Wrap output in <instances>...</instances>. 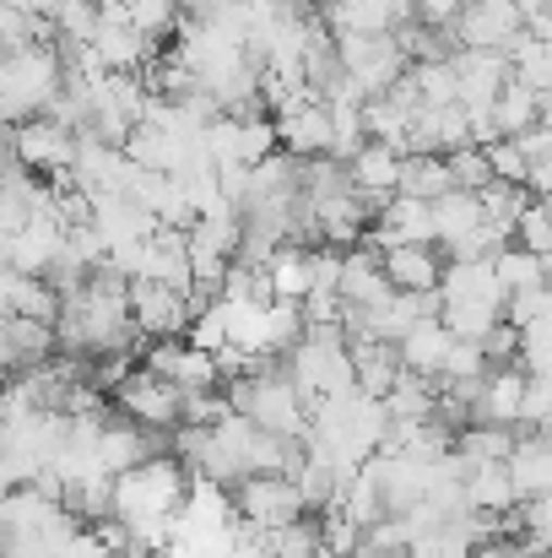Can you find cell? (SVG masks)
<instances>
[{
    "label": "cell",
    "instance_id": "32",
    "mask_svg": "<svg viewBox=\"0 0 552 558\" xmlns=\"http://www.w3.org/2000/svg\"><path fill=\"white\" fill-rule=\"evenodd\" d=\"M499 320H504V304H444V326L461 342H482Z\"/></svg>",
    "mask_w": 552,
    "mask_h": 558
},
{
    "label": "cell",
    "instance_id": "38",
    "mask_svg": "<svg viewBox=\"0 0 552 558\" xmlns=\"http://www.w3.org/2000/svg\"><path fill=\"white\" fill-rule=\"evenodd\" d=\"M515 239H520L526 250H537V255H552V211L542 201L526 206V217L515 222Z\"/></svg>",
    "mask_w": 552,
    "mask_h": 558
},
{
    "label": "cell",
    "instance_id": "42",
    "mask_svg": "<svg viewBox=\"0 0 552 558\" xmlns=\"http://www.w3.org/2000/svg\"><path fill=\"white\" fill-rule=\"evenodd\" d=\"M477 558H537V554H531V543H526V537H515V532H510V537L482 543V548H477Z\"/></svg>",
    "mask_w": 552,
    "mask_h": 558
},
{
    "label": "cell",
    "instance_id": "34",
    "mask_svg": "<svg viewBox=\"0 0 552 558\" xmlns=\"http://www.w3.org/2000/svg\"><path fill=\"white\" fill-rule=\"evenodd\" d=\"M390 554H412V526H406V515H384V521H373L364 532L358 558H390Z\"/></svg>",
    "mask_w": 552,
    "mask_h": 558
},
{
    "label": "cell",
    "instance_id": "14",
    "mask_svg": "<svg viewBox=\"0 0 552 558\" xmlns=\"http://www.w3.org/2000/svg\"><path fill=\"white\" fill-rule=\"evenodd\" d=\"M136 277H152V282H174V288H195V260H189V228H158L147 244H142V271Z\"/></svg>",
    "mask_w": 552,
    "mask_h": 558
},
{
    "label": "cell",
    "instance_id": "20",
    "mask_svg": "<svg viewBox=\"0 0 552 558\" xmlns=\"http://www.w3.org/2000/svg\"><path fill=\"white\" fill-rule=\"evenodd\" d=\"M510 472H515L520 499L552 494V434H542V428L520 434V445H515V456H510Z\"/></svg>",
    "mask_w": 552,
    "mask_h": 558
},
{
    "label": "cell",
    "instance_id": "3",
    "mask_svg": "<svg viewBox=\"0 0 552 558\" xmlns=\"http://www.w3.org/2000/svg\"><path fill=\"white\" fill-rule=\"evenodd\" d=\"M76 153H82V131L60 125L54 114H33L22 125H11V158L22 169H33L38 180H60L76 169Z\"/></svg>",
    "mask_w": 552,
    "mask_h": 558
},
{
    "label": "cell",
    "instance_id": "11",
    "mask_svg": "<svg viewBox=\"0 0 552 558\" xmlns=\"http://www.w3.org/2000/svg\"><path fill=\"white\" fill-rule=\"evenodd\" d=\"M0 304H5V315H33V320H54V326H60L65 293H60L54 277L5 266V277H0Z\"/></svg>",
    "mask_w": 552,
    "mask_h": 558
},
{
    "label": "cell",
    "instance_id": "40",
    "mask_svg": "<svg viewBox=\"0 0 552 558\" xmlns=\"http://www.w3.org/2000/svg\"><path fill=\"white\" fill-rule=\"evenodd\" d=\"M482 353H488V364H520V326L515 320H499L482 337Z\"/></svg>",
    "mask_w": 552,
    "mask_h": 558
},
{
    "label": "cell",
    "instance_id": "29",
    "mask_svg": "<svg viewBox=\"0 0 552 558\" xmlns=\"http://www.w3.org/2000/svg\"><path fill=\"white\" fill-rule=\"evenodd\" d=\"M412 87L422 93V104H461V76H455V60H417L412 71Z\"/></svg>",
    "mask_w": 552,
    "mask_h": 558
},
{
    "label": "cell",
    "instance_id": "36",
    "mask_svg": "<svg viewBox=\"0 0 552 558\" xmlns=\"http://www.w3.org/2000/svg\"><path fill=\"white\" fill-rule=\"evenodd\" d=\"M520 364L531 374H552V310L542 320L520 326Z\"/></svg>",
    "mask_w": 552,
    "mask_h": 558
},
{
    "label": "cell",
    "instance_id": "44",
    "mask_svg": "<svg viewBox=\"0 0 552 558\" xmlns=\"http://www.w3.org/2000/svg\"><path fill=\"white\" fill-rule=\"evenodd\" d=\"M390 558H412V554H390Z\"/></svg>",
    "mask_w": 552,
    "mask_h": 558
},
{
    "label": "cell",
    "instance_id": "21",
    "mask_svg": "<svg viewBox=\"0 0 552 558\" xmlns=\"http://www.w3.org/2000/svg\"><path fill=\"white\" fill-rule=\"evenodd\" d=\"M384 407H390L395 423H428V417H439V379L433 374H417V369H401V379L384 396Z\"/></svg>",
    "mask_w": 552,
    "mask_h": 558
},
{
    "label": "cell",
    "instance_id": "5",
    "mask_svg": "<svg viewBox=\"0 0 552 558\" xmlns=\"http://www.w3.org/2000/svg\"><path fill=\"white\" fill-rule=\"evenodd\" d=\"M271 120H277V136H282V153H287V158L309 163V158L336 153V114H331V104H326L315 87L298 93L293 104H282Z\"/></svg>",
    "mask_w": 552,
    "mask_h": 558
},
{
    "label": "cell",
    "instance_id": "8",
    "mask_svg": "<svg viewBox=\"0 0 552 558\" xmlns=\"http://www.w3.org/2000/svg\"><path fill=\"white\" fill-rule=\"evenodd\" d=\"M114 407L120 417H136L147 428H174L184 423V390L158 369H131L114 390Z\"/></svg>",
    "mask_w": 552,
    "mask_h": 558
},
{
    "label": "cell",
    "instance_id": "23",
    "mask_svg": "<svg viewBox=\"0 0 552 558\" xmlns=\"http://www.w3.org/2000/svg\"><path fill=\"white\" fill-rule=\"evenodd\" d=\"M493 271H499V282H504L510 293L548 288L552 282V255H537V250H526V244L515 239V244H504V250L493 255Z\"/></svg>",
    "mask_w": 552,
    "mask_h": 558
},
{
    "label": "cell",
    "instance_id": "10",
    "mask_svg": "<svg viewBox=\"0 0 552 558\" xmlns=\"http://www.w3.org/2000/svg\"><path fill=\"white\" fill-rule=\"evenodd\" d=\"M60 353V326L54 320H33V315H5V331H0V359L5 369L22 374L44 359Z\"/></svg>",
    "mask_w": 552,
    "mask_h": 558
},
{
    "label": "cell",
    "instance_id": "31",
    "mask_svg": "<svg viewBox=\"0 0 552 558\" xmlns=\"http://www.w3.org/2000/svg\"><path fill=\"white\" fill-rule=\"evenodd\" d=\"M482 195V211H488V222H504V228H515L520 217H526V206L537 201L526 185H510V180H488V185L477 190Z\"/></svg>",
    "mask_w": 552,
    "mask_h": 558
},
{
    "label": "cell",
    "instance_id": "9",
    "mask_svg": "<svg viewBox=\"0 0 552 558\" xmlns=\"http://www.w3.org/2000/svg\"><path fill=\"white\" fill-rule=\"evenodd\" d=\"M93 49H98V60H103L109 71H142V65L158 54V44L131 22V5H125V0H103V22H98Z\"/></svg>",
    "mask_w": 552,
    "mask_h": 558
},
{
    "label": "cell",
    "instance_id": "15",
    "mask_svg": "<svg viewBox=\"0 0 552 558\" xmlns=\"http://www.w3.org/2000/svg\"><path fill=\"white\" fill-rule=\"evenodd\" d=\"M347 174H353V185L364 190L373 206H384L390 195H401L406 153H401V147H390V142H368L364 153H353V158H347Z\"/></svg>",
    "mask_w": 552,
    "mask_h": 558
},
{
    "label": "cell",
    "instance_id": "1",
    "mask_svg": "<svg viewBox=\"0 0 552 558\" xmlns=\"http://www.w3.org/2000/svg\"><path fill=\"white\" fill-rule=\"evenodd\" d=\"M184 499H189V477H184V466L174 456H152V461H142V466L114 477V515L131 521L147 548H169L174 543Z\"/></svg>",
    "mask_w": 552,
    "mask_h": 558
},
{
    "label": "cell",
    "instance_id": "30",
    "mask_svg": "<svg viewBox=\"0 0 552 558\" xmlns=\"http://www.w3.org/2000/svg\"><path fill=\"white\" fill-rule=\"evenodd\" d=\"M98 22H103V5L98 0H60L54 11V44H93L98 38Z\"/></svg>",
    "mask_w": 552,
    "mask_h": 558
},
{
    "label": "cell",
    "instance_id": "27",
    "mask_svg": "<svg viewBox=\"0 0 552 558\" xmlns=\"http://www.w3.org/2000/svg\"><path fill=\"white\" fill-rule=\"evenodd\" d=\"M510 60H515V82H526V87H537L542 98H552V38L548 33L515 38Z\"/></svg>",
    "mask_w": 552,
    "mask_h": 558
},
{
    "label": "cell",
    "instance_id": "19",
    "mask_svg": "<svg viewBox=\"0 0 552 558\" xmlns=\"http://www.w3.org/2000/svg\"><path fill=\"white\" fill-rule=\"evenodd\" d=\"M466 499H471V510H488V515H510L515 505H526L510 461H477L466 477Z\"/></svg>",
    "mask_w": 552,
    "mask_h": 558
},
{
    "label": "cell",
    "instance_id": "26",
    "mask_svg": "<svg viewBox=\"0 0 552 558\" xmlns=\"http://www.w3.org/2000/svg\"><path fill=\"white\" fill-rule=\"evenodd\" d=\"M455 190L450 174V158L444 153H406V174H401V195H422V201H439Z\"/></svg>",
    "mask_w": 552,
    "mask_h": 558
},
{
    "label": "cell",
    "instance_id": "12",
    "mask_svg": "<svg viewBox=\"0 0 552 558\" xmlns=\"http://www.w3.org/2000/svg\"><path fill=\"white\" fill-rule=\"evenodd\" d=\"M152 456H163V428H147V423H136V417L103 423V434H98V461H103L114 477L131 472V466H142V461H152Z\"/></svg>",
    "mask_w": 552,
    "mask_h": 558
},
{
    "label": "cell",
    "instance_id": "16",
    "mask_svg": "<svg viewBox=\"0 0 552 558\" xmlns=\"http://www.w3.org/2000/svg\"><path fill=\"white\" fill-rule=\"evenodd\" d=\"M439 293L444 304H504L510 310V288L499 282L493 260H444Z\"/></svg>",
    "mask_w": 552,
    "mask_h": 558
},
{
    "label": "cell",
    "instance_id": "17",
    "mask_svg": "<svg viewBox=\"0 0 552 558\" xmlns=\"http://www.w3.org/2000/svg\"><path fill=\"white\" fill-rule=\"evenodd\" d=\"M455 342H461V337L444 326V315H428V320H417L395 348H401V364H406V369L433 374V379H439L444 364H450V353H455Z\"/></svg>",
    "mask_w": 552,
    "mask_h": 558
},
{
    "label": "cell",
    "instance_id": "2",
    "mask_svg": "<svg viewBox=\"0 0 552 558\" xmlns=\"http://www.w3.org/2000/svg\"><path fill=\"white\" fill-rule=\"evenodd\" d=\"M65 93V54L60 44H22V49H5L0 54V109L11 125L33 120V114H49V104Z\"/></svg>",
    "mask_w": 552,
    "mask_h": 558
},
{
    "label": "cell",
    "instance_id": "22",
    "mask_svg": "<svg viewBox=\"0 0 552 558\" xmlns=\"http://www.w3.org/2000/svg\"><path fill=\"white\" fill-rule=\"evenodd\" d=\"M271 288H277V299H309V288H315V250H304L298 239H287L277 255H271Z\"/></svg>",
    "mask_w": 552,
    "mask_h": 558
},
{
    "label": "cell",
    "instance_id": "33",
    "mask_svg": "<svg viewBox=\"0 0 552 558\" xmlns=\"http://www.w3.org/2000/svg\"><path fill=\"white\" fill-rule=\"evenodd\" d=\"M315 554H326V526H315L309 515L271 532V558H315Z\"/></svg>",
    "mask_w": 552,
    "mask_h": 558
},
{
    "label": "cell",
    "instance_id": "41",
    "mask_svg": "<svg viewBox=\"0 0 552 558\" xmlns=\"http://www.w3.org/2000/svg\"><path fill=\"white\" fill-rule=\"evenodd\" d=\"M552 310V288H526V293H510V310H504V320H515V326H531V320H542Z\"/></svg>",
    "mask_w": 552,
    "mask_h": 558
},
{
    "label": "cell",
    "instance_id": "35",
    "mask_svg": "<svg viewBox=\"0 0 552 558\" xmlns=\"http://www.w3.org/2000/svg\"><path fill=\"white\" fill-rule=\"evenodd\" d=\"M488 163H493V180H510V185H526L531 180V158L515 136H499L488 142Z\"/></svg>",
    "mask_w": 552,
    "mask_h": 558
},
{
    "label": "cell",
    "instance_id": "18",
    "mask_svg": "<svg viewBox=\"0 0 552 558\" xmlns=\"http://www.w3.org/2000/svg\"><path fill=\"white\" fill-rule=\"evenodd\" d=\"M384 271L401 293H439V282H444V260L433 244H390Z\"/></svg>",
    "mask_w": 552,
    "mask_h": 558
},
{
    "label": "cell",
    "instance_id": "43",
    "mask_svg": "<svg viewBox=\"0 0 552 558\" xmlns=\"http://www.w3.org/2000/svg\"><path fill=\"white\" fill-rule=\"evenodd\" d=\"M461 5H466V0H417V16L433 22V27H450V22L461 16Z\"/></svg>",
    "mask_w": 552,
    "mask_h": 558
},
{
    "label": "cell",
    "instance_id": "13",
    "mask_svg": "<svg viewBox=\"0 0 552 558\" xmlns=\"http://www.w3.org/2000/svg\"><path fill=\"white\" fill-rule=\"evenodd\" d=\"M526 385H531L526 364H493L488 379H482V396H477V423H510V428H520Z\"/></svg>",
    "mask_w": 552,
    "mask_h": 558
},
{
    "label": "cell",
    "instance_id": "7",
    "mask_svg": "<svg viewBox=\"0 0 552 558\" xmlns=\"http://www.w3.org/2000/svg\"><path fill=\"white\" fill-rule=\"evenodd\" d=\"M195 288H174V282H152V277H131V315L147 331V342L163 337H189L195 326Z\"/></svg>",
    "mask_w": 552,
    "mask_h": 558
},
{
    "label": "cell",
    "instance_id": "25",
    "mask_svg": "<svg viewBox=\"0 0 552 558\" xmlns=\"http://www.w3.org/2000/svg\"><path fill=\"white\" fill-rule=\"evenodd\" d=\"M542 114H548V98H542L537 87H526V82H515V76H510V87H504V93H499V104H493L499 131H504V136H526L531 125H542Z\"/></svg>",
    "mask_w": 552,
    "mask_h": 558
},
{
    "label": "cell",
    "instance_id": "39",
    "mask_svg": "<svg viewBox=\"0 0 552 558\" xmlns=\"http://www.w3.org/2000/svg\"><path fill=\"white\" fill-rule=\"evenodd\" d=\"M552 423V374H531L526 385V412H520V428H548Z\"/></svg>",
    "mask_w": 552,
    "mask_h": 558
},
{
    "label": "cell",
    "instance_id": "37",
    "mask_svg": "<svg viewBox=\"0 0 552 558\" xmlns=\"http://www.w3.org/2000/svg\"><path fill=\"white\" fill-rule=\"evenodd\" d=\"M450 158V174L461 190H482L493 180V163H488V147H461V153H444Z\"/></svg>",
    "mask_w": 552,
    "mask_h": 558
},
{
    "label": "cell",
    "instance_id": "6",
    "mask_svg": "<svg viewBox=\"0 0 552 558\" xmlns=\"http://www.w3.org/2000/svg\"><path fill=\"white\" fill-rule=\"evenodd\" d=\"M233 505H238L244 521H255V526H266V532L293 526V521L309 515V499H304V488L293 483V472H255V477H244V483L233 488Z\"/></svg>",
    "mask_w": 552,
    "mask_h": 558
},
{
    "label": "cell",
    "instance_id": "24",
    "mask_svg": "<svg viewBox=\"0 0 552 558\" xmlns=\"http://www.w3.org/2000/svg\"><path fill=\"white\" fill-rule=\"evenodd\" d=\"M433 217H439V244H461L466 233H477V228L488 222L482 195H477V190H461V185L433 201Z\"/></svg>",
    "mask_w": 552,
    "mask_h": 558
},
{
    "label": "cell",
    "instance_id": "28",
    "mask_svg": "<svg viewBox=\"0 0 552 558\" xmlns=\"http://www.w3.org/2000/svg\"><path fill=\"white\" fill-rule=\"evenodd\" d=\"M455 445L471 456V466L477 461H510L515 445H520V428H510V423H466Z\"/></svg>",
    "mask_w": 552,
    "mask_h": 558
},
{
    "label": "cell",
    "instance_id": "4",
    "mask_svg": "<svg viewBox=\"0 0 552 558\" xmlns=\"http://www.w3.org/2000/svg\"><path fill=\"white\" fill-rule=\"evenodd\" d=\"M531 33V0H466L450 22L455 49H515Z\"/></svg>",
    "mask_w": 552,
    "mask_h": 558
}]
</instances>
